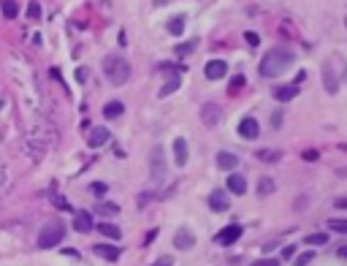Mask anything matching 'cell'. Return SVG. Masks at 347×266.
I'll use <instances>...</instances> for the list:
<instances>
[{"label": "cell", "mask_w": 347, "mask_h": 266, "mask_svg": "<svg viewBox=\"0 0 347 266\" xmlns=\"http://www.w3.org/2000/svg\"><path fill=\"white\" fill-rule=\"evenodd\" d=\"M220 117H223V109H220L215 101H206L204 106H201V120H204L206 128H217Z\"/></svg>", "instance_id": "cell-8"}, {"label": "cell", "mask_w": 347, "mask_h": 266, "mask_svg": "<svg viewBox=\"0 0 347 266\" xmlns=\"http://www.w3.org/2000/svg\"><path fill=\"white\" fill-rule=\"evenodd\" d=\"M73 228H76V231H79V234H90L92 231V215L90 212H76L73 215Z\"/></svg>", "instance_id": "cell-16"}, {"label": "cell", "mask_w": 347, "mask_h": 266, "mask_svg": "<svg viewBox=\"0 0 347 266\" xmlns=\"http://www.w3.org/2000/svg\"><path fill=\"white\" fill-rule=\"evenodd\" d=\"M95 212L109 217V215H117V212H120V206H117V204H111V201H101L98 206H95Z\"/></svg>", "instance_id": "cell-28"}, {"label": "cell", "mask_w": 347, "mask_h": 266, "mask_svg": "<svg viewBox=\"0 0 347 266\" xmlns=\"http://www.w3.org/2000/svg\"><path fill=\"white\" fill-rule=\"evenodd\" d=\"M52 204H54L57 209H71V204H68V201H63V196H54V198H52Z\"/></svg>", "instance_id": "cell-38"}, {"label": "cell", "mask_w": 347, "mask_h": 266, "mask_svg": "<svg viewBox=\"0 0 347 266\" xmlns=\"http://www.w3.org/2000/svg\"><path fill=\"white\" fill-rule=\"evenodd\" d=\"M106 141H109V130H106V128H92L90 133H87V147H90V149H98V147H103L106 144Z\"/></svg>", "instance_id": "cell-13"}, {"label": "cell", "mask_w": 347, "mask_h": 266, "mask_svg": "<svg viewBox=\"0 0 347 266\" xmlns=\"http://www.w3.org/2000/svg\"><path fill=\"white\" fill-rule=\"evenodd\" d=\"M329 228L334 234H347V220H329Z\"/></svg>", "instance_id": "cell-32"}, {"label": "cell", "mask_w": 347, "mask_h": 266, "mask_svg": "<svg viewBox=\"0 0 347 266\" xmlns=\"http://www.w3.org/2000/svg\"><path fill=\"white\" fill-rule=\"evenodd\" d=\"M98 231H101V234L106 236V239H111V242L122 239V231H120V225H114V223H109V220L98 223Z\"/></svg>", "instance_id": "cell-20"}, {"label": "cell", "mask_w": 347, "mask_h": 266, "mask_svg": "<svg viewBox=\"0 0 347 266\" xmlns=\"http://www.w3.org/2000/svg\"><path fill=\"white\" fill-rule=\"evenodd\" d=\"M63 253H65V255H71V258H79V253H76V250H71V247H65Z\"/></svg>", "instance_id": "cell-48"}, {"label": "cell", "mask_w": 347, "mask_h": 266, "mask_svg": "<svg viewBox=\"0 0 347 266\" xmlns=\"http://www.w3.org/2000/svg\"><path fill=\"white\" fill-rule=\"evenodd\" d=\"M179 84H182V79H179V76H174V79H168V82H166V84H163V87H160L158 98H168L171 92H177V90H179Z\"/></svg>", "instance_id": "cell-24"}, {"label": "cell", "mask_w": 347, "mask_h": 266, "mask_svg": "<svg viewBox=\"0 0 347 266\" xmlns=\"http://www.w3.org/2000/svg\"><path fill=\"white\" fill-rule=\"evenodd\" d=\"M298 92H301V90H298V84H282V87L274 90V98H277L279 103H287V101H293Z\"/></svg>", "instance_id": "cell-17"}, {"label": "cell", "mask_w": 347, "mask_h": 266, "mask_svg": "<svg viewBox=\"0 0 347 266\" xmlns=\"http://www.w3.org/2000/svg\"><path fill=\"white\" fill-rule=\"evenodd\" d=\"M239 239H242V225H239V223H230V225H225V228H220L217 236H215V242L223 244V247L236 244Z\"/></svg>", "instance_id": "cell-6"}, {"label": "cell", "mask_w": 347, "mask_h": 266, "mask_svg": "<svg viewBox=\"0 0 347 266\" xmlns=\"http://www.w3.org/2000/svg\"><path fill=\"white\" fill-rule=\"evenodd\" d=\"M27 16H30V19H41V6L30 3V6H27Z\"/></svg>", "instance_id": "cell-36"}, {"label": "cell", "mask_w": 347, "mask_h": 266, "mask_svg": "<svg viewBox=\"0 0 347 266\" xmlns=\"http://www.w3.org/2000/svg\"><path fill=\"white\" fill-rule=\"evenodd\" d=\"M155 236H158V228H152V231L147 234V239H144V244H152V239H155Z\"/></svg>", "instance_id": "cell-46"}, {"label": "cell", "mask_w": 347, "mask_h": 266, "mask_svg": "<svg viewBox=\"0 0 347 266\" xmlns=\"http://www.w3.org/2000/svg\"><path fill=\"white\" fill-rule=\"evenodd\" d=\"M272 125H274V128H279V125H282V111H274V117H272Z\"/></svg>", "instance_id": "cell-43"}, {"label": "cell", "mask_w": 347, "mask_h": 266, "mask_svg": "<svg viewBox=\"0 0 347 266\" xmlns=\"http://www.w3.org/2000/svg\"><path fill=\"white\" fill-rule=\"evenodd\" d=\"M293 52L291 49H285V46H274V49H268L263 57H260V76L263 79H274V76L279 73H285L287 68L293 65Z\"/></svg>", "instance_id": "cell-2"}, {"label": "cell", "mask_w": 347, "mask_h": 266, "mask_svg": "<svg viewBox=\"0 0 347 266\" xmlns=\"http://www.w3.org/2000/svg\"><path fill=\"white\" fill-rule=\"evenodd\" d=\"M192 244H196V234H192L190 228H179V231L174 234V247H177V250H190Z\"/></svg>", "instance_id": "cell-11"}, {"label": "cell", "mask_w": 347, "mask_h": 266, "mask_svg": "<svg viewBox=\"0 0 347 266\" xmlns=\"http://www.w3.org/2000/svg\"><path fill=\"white\" fill-rule=\"evenodd\" d=\"M334 206H336V209H347V196H342V198H334Z\"/></svg>", "instance_id": "cell-41"}, {"label": "cell", "mask_w": 347, "mask_h": 266, "mask_svg": "<svg viewBox=\"0 0 347 266\" xmlns=\"http://www.w3.org/2000/svg\"><path fill=\"white\" fill-rule=\"evenodd\" d=\"M65 239V223L63 220H49L44 223L41 234H38V247L41 250H52V247H57Z\"/></svg>", "instance_id": "cell-4"}, {"label": "cell", "mask_w": 347, "mask_h": 266, "mask_svg": "<svg viewBox=\"0 0 347 266\" xmlns=\"http://www.w3.org/2000/svg\"><path fill=\"white\" fill-rule=\"evenodd\" d=\"M6 182H8V171H6V168H0V190L6 187Z\"/></svg>", "instance_id": "cell-44"}, {"label": "cell", "mask_w": 347, "mask_h": 266, "mask_svg": "<svg viewBox=\"0 0 347 266\" xmlns=\"http://www.w3.org/2000/svg\"><path fill=\"white\" fill-rule=\"evenodd\" d=\"M196 46H198V41H185V44H179V46H177V57L192 54V52H196Z\"/></svg>", "instance_id": "cell-30"}, {"label": "cell", "mask_w": 347, "mask_h": 266, "mask_svg": "<svg viewBox=\"0 0 347 266\" xmlns=\"http://www.w3.org/2000/svg\"><path fill=\"white\" fill-rule=\"evenodd\" d=\"M166 171H168L166 149H163V147H152V152H149V177H152V182H155V185L166 182Z\"/></svg>", "instance_id": "cell-5"}, {"label": "cell", "mask_w": 347, "mask_h": 266, "mask_svg": "<svg viewBox=\"0 0 347 266\" xmlns=\"http://www.w3.org/2000/svg\"><path fill=\"white\" fill-rule=\"evenodd\" d=\"M103 73H106V79H109V84L122 87V84H128L133 68L122 54H109V57H103Z\"/></svg>", "instance_id": "cell-3"}, {"label": "cell", "mask_w": 347, "mask_h": 266, "mask_svg": "<svg viewBox=\"0 0 347 266\" xmlns=\"http://www.w3.org/2000/svg\"><path fill=\"white\" fill-rule=\"evenodd\" d=\"M122 111H125V106H122V101H109L103 106V114L109 120H117V117H122Z\"/></svg>", "instance_id": "cell-22"}, {"label": "cell", "mask_w": 347, "mask_h": 266, "mask_svg": "<svg viewBox=\"0 0 347 266\" xmlns=\"http://www.w3.org/2000/svg\"><path fill=\"white\" fill-rule=\"evenodd\" d=\"M209 206L215 209V212H225V209L230 206V198L225 190H211L209 193Z\"/></svg>", "instance_id": "cell-14"}, {"label": "cell", "mask_w": 347, "mask_h": 266, "mask_svg": "<svg viewBox=\"0 0 347 266\" xmlns=\"http://www.w3.org/2000/svg\"><path fill=\"white\" fill-rule=\"evenodd\" d=\"M236 166H239V155H234V152H217V168L234 171Z\"/></svg>", "instance_id": "cell-19"}, {"label": "cell", "mask_w": 347, "mask_h": 266, "mask_svg": "<svg viewBox=\"0 0 347 266\" xmlns=\"http://www.w3.org/2000/svg\"><path fill=\"white\" fill-rule=\"evenodd\" d=\"M236 133H239L242 139H247V141L258 139V136H260V125H258V120H255V117H244L242 122H239Z\"/></svg>", "instance_id": "cell-9"}, {"label": "cell", "mask_w": 347, "mask_h": 266, "mask_svg": "<svg viewBox=\"0 0 347 266\" xmlns=\"http://www.w3.org/2000/svg\"><path fill=\"white\" fill-rule=\"evenodd\" d=\"M344 25H347V22H344Z\"/></svg>", "instance_id": "cell-50"}, {"label": "cell", "mask_w": 347, "mask_h": 266, "mask_svg": "<svg viewBox=\"0 0 347 266\" xmlns=\"http://www.w3.org/2000/svg\"><path fill=\"white\" fill-rule=\"evenodd\" d=\"M149 198H152L149 193H141V196H139V206H147V204H149Z\"/></svg>", "instance_id": "cell-45"}, {"label": "cell", "mask_w": 347, "mask_h": 266, "mask_svg": "<svg viewBox=\"0 0 347 266\" xmlns=\"http://www.w3.org/2000/svg\"><path fill=\"white\" fill-rule=\"evenodd\" d=\"M0 11H3L6 19H16V14H19V3H16V0H6V3L0 6Z\"/></svg>", "instance_id": "cell-26"}, {"label": "cell", "mask_w": 347, "mask_h": 266, "mask_svg": "<svg viewBox=\"0 0 347 266\" xmlns=\"http://www.w3.org/2000/svg\"><path fill=\"white\" fill-rule=\"evenodd\" d=\"M166 30H168L171 35H182V30H185V16H174V19H168Z\"/></svg>", "instance_id": "cell-25"}, {"label": "cell", "mask_w": 347, "mask_h": 266, "mask_svg": "<svg viewBox=\"0 0 347 266\" xmlns=\"http://www.w3.org/2000/svg\"><path fill=\"white\" fill-rule=\"evenodd\" d=\"M323 87H325L329 95L339 92V76H336V71H334V57H329V60L323 63Z\"/></svg>", "instance_id": "cell-7"}, {"label": "cell", "mask_w": 347, "mask_h": 266, "mask_svg": "<svg viewBox=\"0 0 347 266\" xmlns=\"http://www.w3.org/2000/svg\"><path fill=\"white\" fill-rule=\"evenodd\" d=\"M171 263H174V261L168 258V255H160V258H158L155 263H152V266H171Z\"/></svg>", "instance_id": "cell-40"}, {"label": "cell", "mask_w": 347, "mask_h": 266, "mask_svg": "<svg viewBox=\"0 0 347 266\" xmlns=\"http://www.w3.org/2000/svg\"><path fill=\"white\" fill-rule=\"evenodd\" d=\"M247 84L244 79V73H236V76H230V82H228V95H239L242 92V87Z\"/></svg>", "instance_id": "cell-23"}, {"label": "cell", "mask_w": 347, "mask_h": 266, "mask_svg": "<svg viewBox=\"0 0 347 266\" xmlns=\"http://www.w3.org/2000/svg\"><path fill=\"white\" fill-rule=\"evenodd\" d=\"M95 253L101 255V258H106V261H120V255H122V250L117 244H95Z\"/></svg>", "instance_id": "cell-18"}, {"label": "cell", "mask_w": 347, "mask_h": 266, "mask_svg": "<svg viewBox=\"0 0 347 266\" xmlns=\"http://www.w3.org/2000/svg\"><path fill=\"white\" fill-rule=\"evenodd\" d=\"M255 155H258V160H263V163H277V160H279L277 149H258Z\"/></svg>", "instance_id": "cell-27"}, {"label": "cell", "mask_w": 347, "mask_h": 266, "mask_svg": "<svg viewBox=\"0 0 347 266\" xmlns=\"http://www.w3.org/2000/svg\"><path fill=\"white\" fill-rule=\"evenodd\" d=\"M293 255H296V247H293V244H287L285 250H282V258H293Z\"/></svg>", "instance_id": "cell-42"}, {"label": "cell", "mask_w": 347, "mask_h": 266, "mask_svg": "<svg viewBox=\"0 0 347 266\" xmlns=\"http://www.w3.org/2000/svg\"><path fill=\"white\" fill-rule=\"evenodd\" d=\"M87 79H90V71H87V68H76V82H87Z\"/></svg>", "instance_id": "cell-37"}, {"label": "cell", "mask_w": 347, "mask_h": 266, "mask_svg": "<svg viewBox=\"0 0 347 266\" xmlns=\"http://www.w3.org/2000/svg\"><path fill=\"white\" fill-rule=\"evenodd\" d=\"M274 190H277V182H274L272 177H260V179H258V196H260V198L272 196Z\"/></svg>", "instance_id": "cell-21"}, {"label": "cell", "mask_w": 347, "mask_h": 266, "mask_svg": "<svg viewBox=\"0 0 347 266\" xmlns=\"http://www.w3.org/2000/svg\"><path fill=\"white\" fill-rule=\"evenodd\" d=\"M315 261V250H310V253H301V255H296V263L293 266H310Z\"/></svg>", "instance_id": "cell-31"}, {"label": "cell", "mask_w": 347, "mask_h": 266, "mask_svg": "<svg viewBox=\"0 0 347 266\" xmlns=\"http://www.w3.org/2000/svg\"><path fill=\"white\" fill-rule=\"evenodd\" d=\"M187 160H190L187 141L182 136H177V139H174V163H177V166H187Z\"/></svg>", "instance_id": "cell-12"}, {"label": "cell", "mask_w": 347, "mask_h": 266, "mask_svg": "<svg viewBox=\"0 0 347 266\" xmlns=\"http://www.w3.org/2000/svg\"><path fill=\"white\" fill-rule=\"evenodd\" d=\"M228 73V63L225 60H209L204 65V76L211 82H217V79H223V76Z\"/></svg>", "instance_id": "cell-10"}, {"label": "cell", "mask_w": 347, "mask_h": 266, "mask_svg": "<svg viewBox=\"0 0 347 266\" xmlns=\"http://www.w3.org/2000/svg\"><path fill=\"white\" fill-rule=\"evenodd\" d=\"M306 244H312V247H323L325 242H329V234H310V236H306V239H304Z\"/></svg>", "instance_id": "cell-29"}, {"label": "cell", "mask_w": 347, "mask_h": 266, "mask_svg": "<svg viewBox=\"0 0 347 266\" xmlns=\"http://www.w3.org/2000/svg\"><path fill=\"white\" fill-rule=\"evenodd\" d=\"M244 41H247L249 46H260V35L253 33V30H247V33H244Z\"/></svg>", "instance_id": "cell-35"}, {"label": "cell", "mask_w": 347, "mask_h": 266, "mask_svg": "<svg viewBox=\"0 0 347 266\" xmlns=\"http://www.w3.org/2000/svg\"><path fill=\"white\" fill-rule=\"evenodd\" d=\"M54 141H57V130L52 122H35V125L25 133V141H22V152L30 160H41L46 152H49L54 147Z\"/></svg>", "instance_id": "cell-1"}, {"label": "cell", "mask_w": 347, "mask_h": 266, "mask_svg": "<svg viewBox=\"0 0 347 266\" xmlns=\"http://www.w3.org/2000/svg\"><path fill=\"white\" fill-rule=\"evenodd\" d=\"M301 158L306 160V163H315V160L320 158V152H317V149H304V152H301Z\"/></svg>", "instance_id": "cell-34"}, {"label": "cell", "mask_w": 347, "mask_h": 266, "mask_svg": "<svg viewBox=\"0 0 347 266\" xmlns=\"http://www.w3.org/2000/svg\"><path fill=\"white\" fill-rule=\"evenodd\" d=\"M336 255H339V258H347V244H342L339 250H336Z\"/></svg>", "instance_id": "cell-47"}, {"label": "cell", "mask_w": 347, "mask_h": 266, "mask_svg": "<svg viewBox=\"0 0 347 266\" xmlns=\"http://www.w3.org/2000/svg\"><path fill=\"white\" fill-rule=\"evenodd\" d=\"M253 266H279V261H277V258H260V261H255Z\"/></svg>", "instance_id": "cell-39"}, {"label": "cell", "mask_w": 347, "mask_h": 266, "mask_svg": "<svg viewBox=\"0 0 347 266\" xmlns=\"http://www.w3.org/2000/svg\"><path fill=\"white\" fill-rule=\"evenodd\" d=\"M90 190H92L95 196H106V193H109V185H103V182H92V185H90Z\"/></svg>", "instance_id": "cell-33"}, {"label": "cell", "mask_w": 347, "mask_h": 266, "mask_svg": "<svg viewBox=\"0 0 347 266\" xmlns=\"http://www.w3.org/2000/svg\"><path fill=\"white\" fill-rule=\"evenodd\" d=\"M0 109H3V101H0Z\"/></svg>", "instance_id": "cell-49"}, {"label": "cell", "mask_w": 347, "mask_h": 266, "mask_svg": "<svg viewBox=\"0 0 347 266\" xmlns=\"http://www.w3.org/2000/svg\"><path fill=\"white\" fill-rule=\"evenodd\" d=\"M228 193L244 196L247 193V179L242 174H234V171H230V174H228Z\"/></svg>", "instance_id": "cell-15"}]
</instances>
